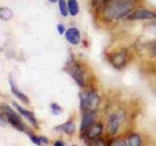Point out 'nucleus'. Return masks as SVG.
<instances>
[{"instance_id": "nucleus-16", "label": "nucleus", "mask_w": 156, "mask_h": 146, "mask_svg": "<svg viewBox=\"0 0 156 146\" xmlns=\"http://www.w3.org/2000/svg\"><path fill=\"white\" fill-rule=\"evenodd\" d=\"M58 8L62 17H66L69 11H68V5L66 0H58Z\"/></svg>"}, {"instance_id": "nucleus-9", "label": "nucleus", "mask_w": 156, "mask_h": 146, "mask_svg": "<svg viewBox=\"0 0 156 146\" xmlns=\"http://www.w3.org/2000/svg\"><path fill=\"white\" fill-rule=\"evenodd\" d=\"M66 39L72 45H78L80 43V31L76 27H70L66 31Z\"/></svg>"}, {"instance_id": "nucleus-10", "label": "nucleus", "mask_w": 156, "mask_h": 146, "mask_svg": "<svg viewBox=\"0 0 156 146\" xmlns=\"http://www.w3.org/2000/svg\"><path fill=\"white\" fill-rule=\"evenodd\" d=\"M120 125V117L117 114H111L108 117V122H107V130L111 135H114L119 129Z\"/></svg>"}, {"instance_id": "nucleus-4", "label": "nucleus", "mask_w": 156, "mask_h": 146, "mask_svg": "<svg viewBox=\"0 0 156 146\" xmlns=\"http://www.w3.org/2000/svg\"><path fill=\"white\" fill-rule=\"evenodd\" d=\"M67 65L70 66V69L68 71H69L72 78L77 83V85L80 86L81 88L85 87V76H84V71H83L82 67L79 64H76V63L73 64V61H71L70 64H67Z\"/></svg>"}, {"instance_id": "nucleus-1", "label": "nucleus", "mask_w": 156, "mask_h": 146, "mask_svg": "<svg viewBox=\"0 0 156 146\" xmlns=\"http://www.w3.org/2000/svg\"><path fill=\"white\" fill-rule=\"evenodd\" d=\"M136 5V0H108L104 6V17L108 19H121L129 17Z\"/></svg>"}, {"instance_id": "nucleus-18", "label": "nucleus", "mask_w": 156, "mask_h": 146, "mask_svg": "<svg viewBox=\"0 0 156 146\" xmlns=\"http://www.w3.org/2000/svg\"><path fill=\"white\" fill-rule=\"evenodd\" d=\"M51 110L55 115H58L62 112V108L58 103H56V102H54V103L51 104Z\"/></svg>"}, {"instance_id": "nucleus-11", "label": "nucleus", "mask_w": 156, "mask_h": 146, "mask_svg": "<svg viewBox=\"0 0 156 146\" xmlns=\"http://www.w3.org/2000/svg\"><path fill=\"white\" fill-rule=\"evenodd\" d=\"M126 61H127V55H126V52L124 51L116 53L110 57V62L112 63V65L117 68L123 67L126 64Z\"/></svg>"}, {"instance_id": "nucleus-12", "label": "nucleus", "mask_w": 156, "mask_h": 146, "mask_svg": "<svg viewBox=\"0 0 156 146\" xmlns=\"http://www.w3.org/2000/svg\"><path fill=\"white\" fill-rule=\"evenodd\" d=\"M75 124L73 121H67L63 123L61 126H58L56 128V130L62 131V133H66V134H72L75 133Z\"/></svg>"}, {"instance_id": "nucleus-7", "label": "nucleus", "mask_w": 156, "mask_h": 146, "mask_svg": "<svg viewBox=\"0 0 156 146\" xmlns=\"http://www.w3.org/2000/svg\"><path fill=\"white\" fill-rule=\"evenodd\" d=\"M129 19H133V21H136V19H156V13L151 11V10L147 9H141V10H136V12L132 13L128 17Z\"/></svg>"}, {"instance_id": "nucleus-21", "label": "nucleus", "mask_w": 156, "mask_h": 146, "mask_svg": "<svg viewBox=\"0 0 156 146\" xmlns=\"http://www.w3.org/2000/svg\"><path fill=\"white\" fill-rule=\"evenodd\" d=\"M110 145L126 146V145H129V144H128V141H126V140H124V139H117V140L113 141L112 143H110Z\"/></svg>"}, {"instance_id": "nucleus-14", "label": "nucleus", "mask_w": 156, "mask_h": 146, "mask_svg": "<svg viewBox=\"0 0 156 146\" xmlns=\"http://www.w3.org/2000/svg\"><path fill=\"white\" fill-rule=\"evenodd\" d=\"M68 11L71 16H76L79 13V5H78L77 0H67Z\"/></svg>"}, {"instance_id": "nucleus-26", "label": "nucleus", "mask_w": 156, "mask_h": 146, "mask_svg": "<svg viewBox=\"0 0 156 146\" xmlns=\"http://www.w3.org/2000/svg\"><path fill=\"white\" fill-rule=\"evenodd\" d=\"M153 52L156 54V45H155V46H154V48H153Z\"/></svg>"}, {"instance_id": "nucleus-6", "label": "nucleus", "mask_w": 156, "mask_h": 146, "mask_svg": "<svg viewBox=\"0 0 156 146\" xmlns=\"http://www.w3.org/2000/svg\"><path fill=\"white\" fill-rule=\"evenodd\" d=\"M96 110H87L84 111V115L81 121V126H80V130L81 133L86 131L90 127L95 123V118H96Z\"/></svg>"}, {"instance_id": "nucleus-15", "label": "nucleus", "mask_w": 156, "mask_h": 146, "mask_svg": "<svg viewBox=\"0 0 156 146\" xmlns=\"http://www.w3.org/2000/svg\"><path fill=\"white\" fill-rule=\"evenodd\" d=\"M14 16V13L13 11L10 8H7V7H4V8H1L0 10V18L3 21H10Z\"/></svg>"}, {"instance_id": "nucleus-3", "label": "nucleus", "mask_w": 156, "mask_h": 146, "mask_svg": "<svg viewBox=\"0 0 156 146\" xmlns=\"http://www.w3.org/2000/svg\"><path fill=\"white\" fill-rule=\"evenodd\" d=\"M2 109H3V113H4L5 117H6L7 123H9L16 130H18L20 131H23V133L28 134V130L27 129L26 125L23 123V121L21 118H20V116L11 108V107L4 104L2 106Z\"/></svg>"}, {"instance_id": "nucleus-5", "label": "nucleus", "mask_w": 156, "mask_h": 146, "mask_svg": "<svg viewBox=\"0 0 156 146\" xmlns=\"http://www.w3.org/2000/svg\"><path fill=\"white\" fill-rule=\"evenodd\" d=\"M84 133H85L87 141H94V143H95V141L97 139H99L100 135L102 134V125L101 123H94L86 131H84Z\"/></svg>"}, {"instance_id": "nucleus-22", "label": "nucleus", "mask_w": 156, "mask_h": 146, "mask_svg": "<svg viewBox=\"0 0 156 146\" xmlns=\"http://www.w3.org/2000/svg\"><path fill=\"white\" fill-rule=\"evenodd\" d=\"M58 31L60 34H63V33H66V27L63 24H58Z\"/></svg>"}, {"instance_id": "nucleus-20", "label": "nucleus", "mask_w": 156, "mask_h": 146, "mask_svg": "<svg viewBox=\"0 0 156 146\" xmlns=\"http://www.w3.org/2000/svg\"><path fill=\"white\" fill-rule=\"evenodd\" d=\"M108 0H93V5H94L95 7H104L105 5L107 3Z\"/></svg>"}, {"instance_id": "nucleus-17", "label": "nucleus", "mask_w": 156, "mask_h": 146, "mask_svg": "<svg viewBox=\"0 0 156 146\" xmlns=\"http://www.w3.org/2000/svg\"><path fill=\"white\" fill-rule=\"evenodd\" d=\"M128 144L131 145V146H139L141 144V139L140 137L139 134H133L129 136L128 138Z\"/></svg>"}, {"instance_id": "nucleus-13", "label": "nucleus", "mask_w": 156, "mask_h": 146, "mask_svg": "<svg viewBox=\"0 0 156 146\" xmlns=\"http://www.w3.org/2000/svg\"><path fill=\"white\" fill-rule=\"evenodd\" d=\"M10 87H11V91L13 94L16 96L18 99L23 101V103H26V104H28L29 103V99H28V97L23 94V92H22L21 91H20L18 89V87L16 86V84L13 82V80H10Z\"/></svg>"}, {"instance_id": "nucleus-24", "label": "nucleus", "mask_w": 156, "mask_h": 146, "mask_svg": "<svg viewBox=\"0 0 156 146\" xmlns=\"http://www.w3.org/2000/svg\"><path fill=\"white\" fill-rule=\"evenodd\" d=\"M151 30H152L154 33H156V23H152L151 24Z\"/></svg>"}, {"instance_id": "nucleus-23", "label": "nucleus", "mask_w": 156, "mask_h": 146, "mask_svg": "<svg viewBox=\"0 0 156 146\" xmlns=\"http://www.w3.org/2000/svg\"><path fill=\"white\" fill-rule=\"evenodd\" d=\"M54 145H55V146H65L66 143L63 142V141H62V140H57V141L54 142Z\"/></svg>"}, {"instance_id": "nucleus-25", "label": "nucleus", "mask_w": 156, "mask_h": 146, "mask_svg": "<svg viewBox=\"0 0 156 146\" xmlns=\"http://www.w3.org/2000/svg\"><path fill=\"white\" fill-rule=\"evenodd\" d=\"M57 1H58V0H49V2H51V3H55Z\"/></svg>"}, {"instance_id": "nucleus-19", "label": "nucleus", "mask_w": 156, "mask_h": 146, "mask_svg": "<svg viewBox=\"0 0 156 146\" xmlns=\"http://www.w3.org/2000/svg\"><path fill=\"white\" fill-rule=\"evenodd\" d=\"M28 136H29V138H30V140L32 141V142L34 144H36V145H41L42 144V140H41V136L39 137V136H36V135H34L30 133H28L27 134Z\"/></svg>"}, {"instance_id": "nucleus-2", "label": "nucleus", "mask_w": 156, "mask_h": 146, "mask_svg": "<svg viewBox=\"0 0 156 146\" xmlns=\"http://www.w3.org/2000/svg\"><path fill=\"white\" fill-rule=\"evenodd\" d=\"M80 97V108L83 111L95 110L100 103V96L94 91L83 92L79 96Z\"/></svg>"}, {"instance_id": "nucleus-8", "label": "nucleus", "mask_w": 156, "mask_h": 146, "mask_svg": "<svg viewBox=\"0 0 156 146\" xmlns=\"http://www.w3.org/2000/svg\"><path fill=\"white\" fill-rule=\"evenodd\" d=\"M14 103V106L15 108H16V110L19 112L20 114H21L22 116H23L24 118L27 119V121L30 123L32 126H34L35 128H37L38 127V124H37V120L35 118V116L33 115V113L31 111H28L27 109H24L23 107H22L21 105H19L18 103H16V102H13Z\"/></svg>"}]
</instances>
